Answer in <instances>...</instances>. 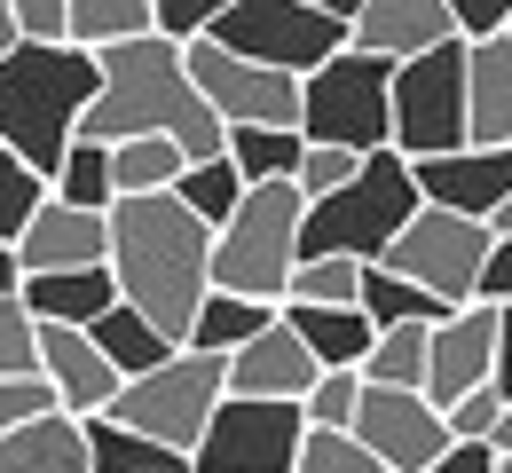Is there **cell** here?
Returning a JSON list of instances; mask_svg holds the SVG:
<instances>
[{
	"instance_id": "cell-1",
	"label": "cell",
	"mask_w": 512,
	"mask_h": 473,
	"mask_svg": "<svg viewBox=\"0 0 512 473\" xmlns=\"http://www.w3.org/2000/svg\"><path fill=\"white\" fill-rule=\"evenodd\" d=\"M111 284L134 316L182 347L197 300L213 292V229L174 190H142L111 205Z\"/></svg>"
},
{
	"instance_id": "cell-2",
	"label": "cell",
	"mask_w": 512,
	"mask_h": 473,
	"mask_svg": "<svg viewBox=\"0 0 512 473\" xmlns=\"http://www.w3.org/2000/svg\"><path fill=\"white\" fill-rule=\"evenodd\" d=\"M95 64H103V79H95V103L79 111V135H95V142L166 135L182 158H221L229 127H221V119H213V103L197 95L190 64H182V40L142 32V40L103 48Z\"/></svg>"
},
{
	"instance_id": "cell-3",
	"label": "cell",
	"mask_w": 512,
	"mask_h": 473,
	"mask_svg": "<svg viewBox=\"0 0 512 473\" xmlns=\"http://www.w3.org/2000/svg\"><path fill=\"white\" fill-rule=\"evenodd\" d=\"M95 79L103 64L71 40H16L0 56V150L56 174L64 142L79 135V111L95 103Z\"/></svg>"
},
{
	"instance_id": "cell-4",
	"label": "cell",
	"mask_w": 512,
	"mask_h": 473,
	"mask_svg": "<svg viewBox=\"0 0 512 473\" xmlns=\"http://www.w3.org/2000/svg\"><path fill=\"white\" fill-rule=\"evenodd\" d=\"M418 182H410V158L402 150H363V166L339 182V190H323L308 198L300 213V261H316V253H347V261H379L386 245H394V229L418 213Z\"/></svg>"
},
{
	"instance_id": "cell-5",
	"label": "cell",
	"mask_w": 512,
	"mask_h": 473,
	"mask_svg": "<svg viewBox=\"0 0 512 473\" xmlns=\"http://www.w3.org/2000/svg\"><path fill=\"white\" fill-rule=\"evenodd\" d=\"M300 182H253L237 213L213 229V284L221 292H253V300H284V276L300 261Z\"/></svg>"
},
{
	"instance_id": "cell-6",
	"label": "cell",
	"mask_w": 512,
	"mask_h": 473,
	"mask_svg": "<svg viewBox=\"0 0 512 473\" xmlns=\"http://www.w3.org/2000/svg\"><path fill=\"white\" fill-rule=\"evenodd\" d=\"M386 150H402V158L465 150V40H442V48L394 64V87H386Z\"/></svg>"
},
{
	"instance_id": "cell-7",
	"label": "cell",
	"mask_w": 512,
	"mask_h": 473,
	"mask_svg": "<svg viewBox=\"0 0 512 473\" xmlns=\"http://www.w3.org/2000/svg\"><path fill=\"white\" fill-rule=\"evenodd\" d=\"M213 403H221V355H205V347H174L158 371L119 379V395H111L103 418H119V426H134V434H150V442H166V450L190 458V442L205 434Z\"/></svg>"
},
{
	"instance_id": "cell-8",
	"label": "cell",
	"mask_w": 512,
	"mask_h": 473,
	"mask_svg": "<svg viewBox=\"0 0 512 473\" xmlns=\"http://www.w3.org/2000/svg\"><path fill=\"white\" fill-rule=\"evenodd\" d=\"M489 221H473V213H449V205H418L402 229H394V245H386L379 261L394 276H410V284H426L442 308H465V300H481V269H489Z\"/></svg>"
},
{
	"instance_id": "cell-9",
	"label": "cell",
	"mask_w": 512,
	"mask_h": 473,
	"mask_svg": "<svg viewBox=\"0 0 512 473\" xmlns=\"http://www.w3.org/2000/svg\"><path fill=\"white\" fill-rule=\"evenodd\" d=\"M386 87L394 64L339 48L316 71H300V135L308 142H347V150H386Z\"/></svg>"
},
{
	"instance_id": "cell-10",
	"label": "cell",
	"mask_w": 512,
	"mask_h": 473,
	"mask_svg": "<svg viewBox=\"0 0 512 473\" xmlns=\"http://www.w3.org/2000/svg\"><path fill=\"white\" fill-rule=\"evenodd\" d=\"M205 40L229 48V56H245V64H268V71H292L300 79V71H316L323 56L347 48V24L308 8V0H229Z\"/></svg>"
},
{
	"instance_id": "cell-11",
	"label": "cell",
	"mask_w": 512,
	"mask_h": 473,
	"mask_svg": "<svg viewBox=\"0 0 512 473\" xmlns=\"http://www.w3.org/2000/svg\"><path fill=\"white\" fill-rule=\"evenodd\" d=\"M308 418L300 403H268V395H221L205 434L190 442V473H292Z\"/></svg>"
},
{
	"instance_id": "cell-12",
	"label": "cell",
	"mask_w": 512,
	"mask_h": 473,
	"mask_svg": "<svg viewBox=\"0 0 512 473\" xmlns=\"http://www.w3.org/2000/svg\"><path fill=\"white\" fill-rule=\"evenodd\" d=\"M182 64H190L197 95L213 103L221 127H300V79L292 71L245 64L213 40H182Z\"/></svg>"
},
{
	"instance_id": "cell-13",
	"label": "cell",
	"mask_w": 512,
	"mask_h": 473,
	"mask_svg": "<svg viewBox=\"0 0 512 473\" xmlns=\"http://www.w3.org/2000/svg\"><path fill=\"white\" fill-rule=\"evenodd\" d=\"M347 434H355L386 473H426L449 450L442 410L426 403V395H410V387H363V403H355V426H347Z\"/></svg>"
},
{
	"instance_id": "cell-14",
	"label": "cell",
	"mask_w": 512,
	"mask_h": 473,
	"mask_svg": "<svg viewBox=\"0 0 512 473\" xmlns=\"http://www.w3.org/2000/svg\"><path fill=\"white\" fill-rule=\"evenodd\" d=\"M497 300H465V308H449L426 324V403L449 410L465 387H489V347H497Z\"/></svg>"
},
{
	"instance_id": "cell-15",
	"label": "cell",
	"mask_w": 512,
	"mask_h": 473,
	"mask_svg": "<svg viewBox=\"0 0 512 473\" xmlns=\"http://www.w3.org/2000/svg\"><path fill=\"white\" fill-rule=\"evenodd\" d=\"M316 355H308V339L292 332L284 316L276 324H260L245 347H229L221 355V395H268V403H300L308 387H316Z\"/></svg>"
},
{
	"instance_id": "cell-16",
	"label": "cell",
	"mask_w": 512,
	"mask_h": 473,
	"mask_svg": "<svg viewBox=\"0 0 512 473\" xmlns=\"http://www.w3.org/2000/svg\"><path fill=\"white\" fill-rule=\"evenodd\" d=\"M410 182H418L426 205L489 221V205L512 190V150L505 142H465V150H442V158H410Z\"/></svg>"
},
{
	"instance_id": "cell-17",
	"label": "cell",
	"mask_w": 512,
	"mask_h": 473,
	"mask_svg": "<svg viewBox=\"0 0 512 473\" xmlns=\"http://www.w3.org/2000/svg\"><path fill=\"white\" fill-rule=\"evenodd\" d=\"M16 261H24V276H48V269H103V261H111V213L48 198L32 221H24Z\"/></svg>"
},
{
	"instance_id": "cell-18",
	"label": "cell",
	"mask_w": 512,
	"mask_h": 473,
	"mask_svg": "<svg viewBox=\"0 0 512 473\" xmlns=\"http://www.w3.org/2000/svg\"><path fill=\"white\" fill-rule=\"evenodd\" d=\"M40 379H48L56 410H71V418H95L119 395V371L103 363V347L87 339V324H40Z\"/></svg>"
},
{
	"instance_id": "cell-19",
	"label": "cell",
	"mask_w": 512,
	"mask_h": 473,
	"mask_svg": "<svg viewBox=\"0 0 512 473\" xmlns=\"http://www.w3.org/2000/svg\"><path fill=\"white\" fill-rule=\"evenodd\" d=\"M442 40H457L442 0H363V8H355V24H347V48L386 56V64L426 56V48H442Z\"/></svg>"
},
{
	"instance_id": "cell-20",
	"label": "cell",
	"mask_w": 512,
	"mask_h": 473,
	"mask_svg": "<svg viewBox=\"0 0 512 473\" xmlns=\"http://www.w3.org/2000/svg\"><path fill=\"white\" fill-rule=\"evenodd\" d=\"M0 473H87V418L71 410H32L0 434Z\"/></svg>"
},
{
	"instance_id": "cell-21",
	"label": "cell",
	"mask_w": 512,
	"mask_h": 473,
	"mask_svg": "<svg viewBox=\"0 0 512 473\" xmlns=\"http://www.w3.org/2000/svg\"><path fill=\"white\" fill-rule=\"evenodd\" d=\"M465 142L512 150V40H465Z\"/></svg>"
},
{
	"instance_id": "cell-22",
	"label": "cell",
	"mask_w": 512,
	"mask_h": 473,
	"mask_svg": "<svg viewBox=\"0 0 512 473\" xmlns=\"http://www.w3.org/2000/svg\"><path fill=\"white\" fill-rule=\"evenodd\" d=\"M16 300L32 308V324H95L119 300V284H111V261L103 269H48V276H24Z\"/></svg>"
},
{
	"instance_id": "cell-23",
	"label": "cell",
	"mask_w": 512,
	"mask_h": 473,
	"mask_svg": "<svg viewBox=\"0 0 512 473\" xmlns=\"http://www.w3.org/2000/svg\"><path fill=\"white\" fill-rule=\"evenodd\" d=\"M276 316L308 339V355H316L323 371H355V363L371 355V339H379V324H371L363 308H308V300H276Z\"/></svg>"
},
{
	"instance_id": "cell-24",
	"label": "cell",
	"mask_w": 512,
	"mask_h": 473,
	"mask_svg": "<svg viewBox=\"0 0 512 473\" xmlns=\"http://www.w3.org/2000/svg\"><path fill=\"white\" fill-rule=\"evenodd\" d=\"M87 339H95V347H103V363H111V371H119V379H142V371H158V363H166V355H174V339L158 332V324H150V316H134L127 300H111V308H103V316H95V324H87Z\"/></svg>"
},
{
	"instance_id": "cell-25",
	"label": "cell",
	"mask_w": 512,
	"mask_h": 473,
	"mask_svg": "<svg viewBox=\"0 0 512 473\" xmlns=\"http://www.w3.org/2000/svg\"><path fill=\"white\" fill-rule=\"evenodd\" d=\"M260 324H276V300H253V292H205L190 316V332H182V347H205V355H229V347H245V339L260 332Z\"/></svg>"
},
{
	"instance_id": "cell-26",
	"label": "cell",
	"mask_w": 512,
	"mask_h": 473,
	"mask_svg": "<svg viewBox=\"0 0 512 473\" xmlns=\"http://www.w3.org/2000/svg\"><path fill=\"white\" fill-rule=\"evenodd\" d=\"M87 473H190V458L95 410V418H87Z\"/></svg>"
},
{
	"instance_id": "cell-27",
	"label": "cell",
	"mask_w": 512,
	"mask_h": 473,
	"mask_svg": "<svg viewBox=\"0 0 512 473\" xmlns=\"http://www.w3.org/2000/svg\"><path fill=\"white\" fill-rule=\"evenodd\" d=\"M142 32H158L150 0H64V40L87 48V56H103L119 40H142Z\"/></svg>"
},
{
	"instance_id": "cell-28",
	"label": "cell",
	"mask_w": 512,
	"mask_h": 473,
	"mask_svg": "<svg viewBox=\"0 0 512 473\" xmlns=\"http://www.w3.org/2000/svg\"><path fill=\"white\" fill-rule=\"evenodd\" d=\"M355 308H363L379 332H386V324H434V316H449V308L426 292V284L394 276L386 261H363V292H355Z\"/></svg>"
},
{
	"instance_id": "cell-29",
	"label": "cell",
	"mask_w": 512,
	"mask_h": 473,
	"mask_svg": "<svg viewBox=\"0 0 512 473\" xmlns=\"http://www.w3.org/2000/svg\"><path fill=\"white\" fill-rule=\"evenodd\" d=\"M229 166L245 174V190L253 182H292V166H300V150H308V135L300 127H229Z\"/></svg>"
},
{
	"instance_id": "cell-30",
	"label": "cell",
	"mask_w": 512,
	"mask_h": 473,
	"mask_svg": "<svg viewBox=\"0 0 512 473\" xmlns=\"http://www.w3.org/2000/svg\"><path fill=\"white\" fill-rule=\"evenodd\" d=\"M48 190H56L64 205H95V213H111V205H119V190H111V142L71 135L64 158H56V174H48Z\"/></svg>"
},
{
	"instance_id": "cell-31",
	"label": "cell",
	"mask_w": 512,
	"mask_h": 473,
	"mask_svg": "<svg viewBox=\"0 0 512 473\" xmlns=\"http://www.w3.org/2000/svg\"><path fill=\"white\" fill-rule=\"evenodd\" d=\"M174 198L190 205L205 229H221V221L237 213V198H245V174L229 166V150H221V158H182V174H174Z\"/></svg>"
},
{
	"instance_id": "cell-32",
	"label": "cell",
	"mask_w": 512,
	"mask_h": 473,
	"mask_svg": "<svg viewBox=\"0 0 512 473\" xmlns=\"http://www.w3.org/2000/svg\"><path fill=\"white\" fill-rule=\"evenodd\" d=\"M174 174H182V150H174L166 135H127V142H111V190H119V198L174 190Z\"/></svg>"
},
{
	"instance_id": "cell-33",
	"label": "cell",
	"mask_w": 512,
	"mask_h": 473,
	"mask_svg": "<svg viewBox=\"0 0 512 473\" xmlns=\"http://www.w3.org/2000/svg\"><path fill=\"white\" fill-rule=\"evenodd\" d=\"M355 371H363V387H410L418 395L426 387V324H386Z\"/></svg>"
},
{
	"instance_id": "cell-34",
	"label": "cell",
	"mask_w": 512,
	"mask_h": 473,
	"mask_svg": "<svg viewBox=\"0 0 512 473\" xmlns=\"http://www.w3.org/2000/svg\"><path fill=\"white\" fill-rule=\"evenodd\" d=\"M355 292H363V261H347V253L292 261L284 276V300H308V308H355Z\"/></svg>"
},
{
	"instance_id": "cell-35",
	"label": "cell",
	"mask_w": 512,
	"mask_h": 473,
	"mask_svg": "<svg viewBox=\"0 0 512 473\" xmlns=\"http://www.w3.org/2000/svg\"><path fill=\"white\" fill-rule=\"evenodd\" d=\"M48 198H56V190H48V174H40V166H24L16 150H0V245H16V237H24V221H32Z\"/></svg>"
},
{
	"instance_id": "cell-36",
	"label": "cell",
	"mask_w": 512,
	"mask_h": 473,
	"mask_svg": "<svg viewBox=\"0 0 512 473\" xmlns=\"http://www.w3.org/2000/svg\"><path fill=\"white\" fill-rule=\"evenodd\" d=\"M292 473H386L355 434H339V426H308L300 434V458H292Z\"/></svg>"
},
{
	"instance_id": "cell-37",
	"label": "cell",
	"mask_w": 512,
	"mask_h": 473,
	"mask_svg": "<svg viewBox=\"0 0 512 473\" xmlns=\"http://www.w3.org/2000/svg\"><path fill=\"white\" fill-rule=\"evenodd\" d=\"M0 379H40V324L16 292H0Z\"/></svg>"
},
{
	"instance_id": "cell-38",
	"label": "cell",
	"mask_w": 512,
	"mask_h": 473,
	"mask_svg": "<svg viewBox=\"0 0 512 473\" xmlns=\"http://www.w3.org/2000/svg\"><path fill=\"white\" fill-rule=\"evenodd\" d=\"M355 403H363V371H316V387L300 395V418L308 426H355Z\"/></svg>"
},
{
	"instance_id": "cell-39",
	"label": "cell",
	"mask_w": 512,
	"mask_h": 473,
	"mask_svg": "<svg viewBox=\"0 0 512 473\" xmlns=\"http://www.w3.org/2000/svg\"><path fill=\"white\" fill-rule=\"evenodd\" d=\"M355 166H363V150H347V142H308L300 166H292V182H300V198H323V190H339Z\"/></svg>"
},
{
	"instance_id": "cell-40",
	"label": "cell",
	"mask_w": 512,
	"mask_h": 473,
	"mask_svg": "<svg viewBox=\"0 0 512 473\" xmlns=\"http://www.w3.org/2000/svg\"><path fill=\"white\" fill-rule=\"evenodd\" d=\"M497 418H505V395H497V387H465V395L442 410L449 442H489V434H497Z\"/></svg>"
},
{
	"instance_id": "cell-41",
	"label": "cell",
	"mask_w": 512,
	"mask_h": 473,
	"mask_svg": "<svg viewBox=\"0 0 512 473\" xmlns=\"http://www.w3.org/2000/svg\"><path fill=\"white\" fill-rule=\"evenodd\" d=\"M221 8H229V0H150V24H158L166 40H205Z\"/></svg>"
},
{
	"instance_id": "cell-42",
	"label": "cell",
	"mask_w": 512,
	"mask_h": 473,
	"mask_svg": "<svg viewBox=\"0 0 512 473\" xmlns=\"http://www.w3.org/2000/svg\"><path fill=\"white\" fill-rule=\"evenodd\" d=\"M449 8V32L457 40H497L512 24V0H442Z\"/></svg>"
},
{
	"instance_id": "cell-43",
	"label": "cell",
	"mask_w": 512,
	"mask_h": 473,
	"mask_svg": "<svg viewBox=\"0 0 512 473\" xmlns=\"http://www.w3.org/2000/svg\"><path fill=\"white\" fill-rule=\"evenodd\" d=\"M16 40H64V0H8Z\"/></svg>"
},
{
	"instance_id": "cell-44",
	"label": "cell",
	"mask_w": 512,
	"mask_h": 473,
	"mask_svg": "<svg viewBox=\"0 0 512 473\" xmlns=\"http://www.w3.org/2000/svg\"><path fill=\"white\" fill-rule=\"evenodd\" d=\"M48 379H0V434L16 426V418H32V410H48Z\"/></svg>"
},
{
	"instance_id": "cell-45",
	"label": "cell",
	"mask_w": 512,
	"mask_h": 473,
	"mask_svg": "<svg viewBox=\"0 0 512 473\" xmlns=\"http://www.w3.org/2000/svg\"><path fill=\"white\" fill-rule=\"evenodd\" d=\"M426 473H497V442H449Z\"/></svg>"
},
{
	"instance_id": "cell-46",
	"label": "cell",
	"mask_w": 512,
	"mask_h": 473,
	"mask_svg": "<svg viewBox=\"0 0 512 473\" xmlns=\"http://www.w3.org/2000/svg\"><path fill=\"white\" fill-rule=\"evenodd\" d=\"M481 300L512 308V237H497V245H489V269H481Z\"/></svg>"
},
{
	"instance_id": "cell-47",
	"label": "cell",
	"mask_w": 512,
	"mask_h": 473,
	"mask_svg": "<svg viewBox=\"0 0 512 473\" xmlns=\"http://www.w3.org/2000/svg\"><path fill=\"white\" fill-rule=\"evenodd\" d=\"M489 387L512 403V308L497 316V347H489Z\"/></svg>"
},
{
	"instance_id": "cell-48",
	"label": "cell",
	"mask_w": 512,
	"mask_h": 473,
	"mask_svg": "<svg viewBox=\"0 0 512 473\" xmlns=\"http://www.w3.org/2000/svg\"><path fill=\"white\" fill-rule=\"evenodd\" d=\"M24 284V261H16V245H0V292H16Z\"/></svg>"
},
{
	"instance_id": "cell-49",
	"label": "cell",
	"mask_w": 512,
	"mask_h": 473,
	"mask_svg": "<svg viewBox=\"0 0 512 473\" xmlns=\"http://www.w3.org/2000/svg\"><path fill=\"white\" fill-rule=\"evenodd\" d=\"M489 237H512V190L497 205H489Z\"/></svg>"
},
{
	"instance_id": "cell-50",
	"label": "cell",
	"mask_w": 512,
	"mask_h": 473,
	"mask_svg": "<svg viewBox=\"0 0 512 473\" xmlns=\"http://www.w3.org/2000/svg\"><path fill=\"white\" fill-rule=\"evenodd\" d=\"M308 8H323V16H339V24H355V8H363V0H308Z\"/></svg>"
},
{
	"instance_id": "cell-51",
	"label": "cell",
	"mask_w": 512,
	"mask_h": 473,
	"mask_svg": "<svg viewBox=\"0 0 512 473\" xmlns=\"http://www.w3.org/2000/svg\"><path fill=\"white\" fill-rule=\"evenodd\" d=\"M489 442H497V450L512 458V403H505V418H497V434H489Z\"/></svg>"
},
{
	"instance_id": "cell-52",
	"label": "cell",
	"mask_w": 512,
	"mask_h": 473,
	"mask_svg": "<svg viewBox=\"0 0 512 473\" xmlns=\"http://www.w3.org/2000/svg\"><path fill=\"white\" fill-rule=\"evenodd\" d=\"M16 48V24H8V0H0V56Z\"/></svg>"
},
{
	"instance_id": "cell-53",
	"label": "cell",
	"mask_w": 512,
	"mask_h": 473,
	"mask_svg": "<svg viewBox=\"0 0 512 473\" xmlns=\"http://www.w3.org/2000/svg\"><path fill=\"white\" fill-rule=\"evenodd\" d=\"M497 473H512V458H505V450H497Z\"/></svg>"
},
{
	"instance_id": "cell-54",
	"label": "cell",
	"mask_w": 512,
	"mask_h": 473,
	"mask_svg": "<svg viewBox=\"0 0 512 473\" xmlns=\"http://www.w3.org/2000/svg\"><path fill=\"white\" fill-rule=\"evenodd\" d=\"M505 40H512V24H505Z\"/></svg>"
}]
</instances>
